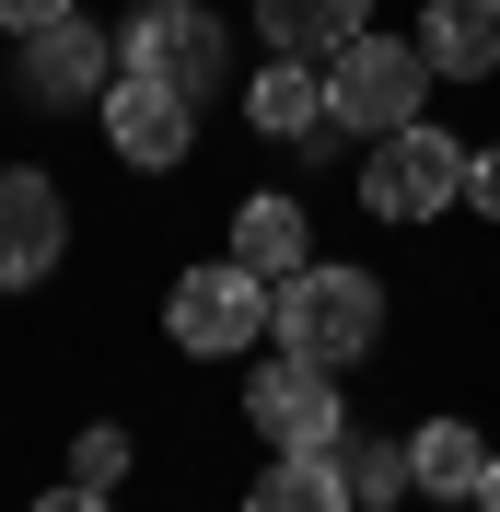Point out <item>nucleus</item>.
I'll return each mask as SVG.
<instances>
[{
  "instance_id": "f257e3e1",
  "label": "nucleus",
  "mask_w": 500,
  "mask_h": 512,
  "mask_svg": "<svg viewBox=\"0 0 500 512\" xmlns=\"http://www.w3.org/2000/svg\"><path fill=\"white\" fill-rule=\"evenodd\" d=\"M268 338H280V350H303V361H326V373L373 361V338H384V291H373V268H338V256L291 268V280L268 291Z\"/></svg>"
},
{
  "instance_id": "9b49d317",
  "label": "nucleus",
  "mask_w": 500,
  "mask_h": 512,
  "mask_svg": "<svg viewBox=\"0 0 500 512\" xmlns=\"http://www.w3.org/2000/svg\"><path fill=\"white\" fill-rule=\"evenodd\" d=\"M233 268H256L268 291H280L291 268H314V222H303V198H233Z\"/></svg>"
},
{
  "instance_id": "dca6fc26",
  "label": "nucleus",
  "mask_w": 500,
  "mask_h": 512,
  "mask_svg": "<svg viewBox=\"0 0 500 512\" xmlns=\"http://www.w3.org/2000/svg\"><path fill=\"white\" fill-rule=\"evenodd\" d=\"M245 512H361V501L338 489L326 454H268V478L245 489Z\"/></svg>"
},
{
  "instance_id": "f03ea898",
  "label": "nucleus",
  "mask_w": 500,
  "mask_h": 512,
  "mask_svg": "<svg viewBox=\"0 0 500 512\" xmlns=\"http://www.w3.org/2000/svg\"><path fill=\"white\" fill-rule=\"evenodd\" d=\"M361 210L373 222H442V210H466V140L431 128V117L384 128L361 152Z\"/></svg>"
},
{
  "instance_id": "39448f33",
  "label": "nucleus",
  "mask_w": 500,
  "mask_h": 512,
  "mask_svg": "<svg viewBox=\"0 0 500 512\" xmlns=\"http://www.w3.org/2000/svg\"><path fill=\"white\" fill-rule=\"evenodd\" d=\"M245 419H256V443H268V454H326V443L349 431V408H338V373H326V361H303V350L256 361V384H245Z\"/></svg>"
},
{
  "instance_id": "6e6552de",
  "label": "nucleus",
  "mask_w": 500,
  "mask_h": 512,
  "mask_svg": "<svg viewBox=\"0 0 500 512\" xmlns=\"http://www.w3.org/2000/svg\"><path fill=\"white\" fill-rule=\"evenodd\" d=\"M94 117H105V140H117V163H140V175L187 163V140H198V105L163 94V82H140V70H117V82H105Z\"/></svg>"
},
{
  "instance_id": "6ab92c4d",
  "label": "nucleus",
  "mask_w": 500,
  "mask_h": 512,
  "mask_svg": "<svg viewBox=\"0 0 500 512\" xmlns=\"http://www.w3.org/2000/svg\"><path fill=\"white\" fill-rule=\"evenodd\" d=\"M59 12H70V0H0V35L24 47V35H47V24H59Z\"/></svg>"
},
{
  "instance_id": "9d476101",
  "label": "nucleus",
  "mask_w": 500,
  "mask_h": 512,
  "mask_svg": "<svg viewBox=\"0 0 500 512\" xmlns=\"http://www.w3.org/2000/svg\"><path fill=\"white\" fill-rule=\"evenodd\" d=\"M256 35H268V59H338L349 35H373V0H256Z\"/></svg>"
},
{
  "instance_id": "aec40b11",
  "label": "nucleus",
  "mask_w": 500,
  "mask_h": 512,
  "mask_svg": "<svg viewBox=\"0 0 500 512\" xmlns=\"http://www.w3.org/2000/svg\"><path fill=\"white\" fill-rule=\"evenodd\" d=\"M35 512H105V489H94V478H70V489H35Z\"/></svg>"
},
{
  "instance_id": "7ed1b4c3",
  "label": "nucleus",
  "mask_w": 500,
  "mask_h": 512,
  "mask_svg": "<svg viewBox=\"0 0 500 512\" xmlns=\"http://www.w3.org/2000/svg\"><path fill=\"white\" fill-rule=\"evenodd\" d=\"M431 82L442 70L419 59V35H349L338 59H326V117L384 140V128H407L419 105H431Z\"/></svg>"
},
{
  "instance_id": "412c9836",
  "label": "nucleus",
  "mask_w": 500,
  "mask_h": 512,
  "mask_svg": "<svg viewBox=\"0 0 500 512\" xmlns=\"http://www.w3.org/2000/svg\"><path fill=\"white\" fill-rule=\"evenodd\" d=\"M477 512H500V454H489V478H477Z\"/></svg>"
},
{
  "instance_id": "423d86ee",
  "label": "nucleus",
  "mask_w": 500,
  "mask_h": 512,
  "mask_svg": "<svg viewBox=\"0 0 500 512\" xmlns=\"http://www.w3.org/2000/svg\"><path fill=\"white\" fill-rule=\"evenodd\" d=\"M163 326H175V350H256L268 338V280L256 268H233V256H210V268H187V280L163 291Z\"/></svg>"
},
{
  "instance_id": "20e7f679",
  "label": "nucleus",
  "mask_w": 500,
  "mask_h": 512,
  "mask_svg": "<svg viewBox=\"0 0 500 512\" xmlns=\"http://www.w3.org/2000/svg\"><path fill=\"white\" fill-rule=\"evenodd\" d=\"M117 70H140V82H163V94L210 105L221 70H233V47H221V24L198 12V0H140L128 35H117Z\"/></svg>"
},
{
  "instance_id": "f3484780",
  "label": "nucleus",
  "mask_w": 500,
  "mask_h": 512,
  "mask_svg": "<svg viewBox=\"0 0 500 512\" xmlns=\"http://www.w3.org/2000/svg\"><path fill=\"white\" fill-rule=\"evenodd\" d=\"M128 454H140V443H128L117 419H94V431L70 443V478H94V489H117V478H128Z\"/></svg>"
},
{
  "instance_id": "a211bd4d",
  "label": "nucleus",
  "mask_w": 500,
  "mask_h": 512,
  "mask_svg": "<svg viewBox=\"0 0 500 512\" xmlns=\"http://www.w3.org/2000/svg\"><path fill=\"white\" fill-rule=\"evenodd\" d=\"M466 210H477V222H500V152H466Z\"/></svg>"
},
{
  "instance_id": "1a4fd4ad",
  "label": "nucleus",
  "mask_w": 500,
  "mask_h": 512,
  "mask_svg": "<svg viewBox=\"0 0 500 512\" xmlns=\"http://www.w3.org/2000/svg\"><path fill=\"white\" fill-rule=\"evenodd\" d=\"M105 82H117V47L82 24V12H59L47 35H24V94L35 105H105Z\"/></svg>"
},
{
  "instance_id": "f8f14e48",
  "label": "nucleus",
  "mask_w": 500,
  "mask_h": 512,
  "mask_svg": "<svg viewBox=\"0 0 500 512\" xmlns=\"http://www.w3.org/2000/svg\"><path fill=\"white\" fill-rule=\"evenodd\" d=\"M245 117L268 128V140H303V152H314V140H338V117H326V70H314V59H268V70H256V94H245Z\"/></svg>"
},
{
  "instance_id": "4468645a",
  "label": "nucleus",
  "mask_w": 500,
  "mask_h": 512,
  "mask_svg": "<svg viewBox=\"0 0 500 512\" xmlns=\"http://www.w3.org/2000/svg\"><path fill=\"white\" fill-rule=\"evenodd\" d=\"M407 478L431 489V501H477V478H489V443H477L466 419H419V431H407Z\"/></svg>"
},
{
  "instance_id": "2eb2a0df",
  "label": "nucleus",
  "mask_w": 500,
  "mask_h": 512,
  "mask_svg": "<svg viewBox=\"0 0 500 512\" xmlns=\"http://www.w3.org/2000/svg\"><path fill=\"white\" fill-rule=\"evenodd\" d=\"M326 466H338V489H349L361 512H384V501H407V489H419V478H407V443H384V431H338V443H326Z\"/></svg>"
},
{
  "instance_id": "0eeeda50",
  "label": "nucleus",
  "mask_w": 500,
  "mask_h": 512,
  "mask_svg": "<svg viewBox=\"0 0 500 512\" xmlns=\"http://www.w3.org/2000/svg\"><path fill=\"white\" fill-rule=\"evenodd\" d=\"M59 256H70L59 175H35V163H0V291H35Z\"/></svg>"
},
{
  "instance_id": "ddd939ff",
  "label": "nucleus",
  "mask_w": 500,
  "mask_h": 512,
  "mask_svg": "<svg viewBox=\"0 0 500 512\" xmlns=\"http://www.w3.org/2000/svg\"><path fill=\"white\" fill-rule=\"evenodd\" d=\"M419 59H431L442 82H489V70H500V0H431Z\"/></svg>"
}]
</instances>
